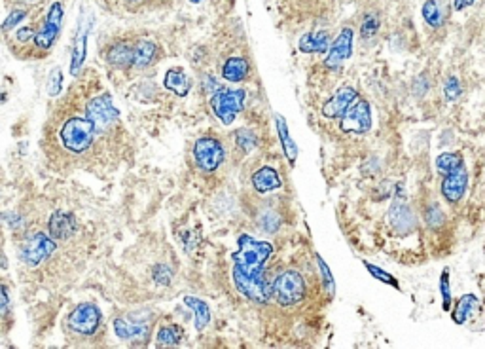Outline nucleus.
I'll use <instances>...</instances> for the list:
<instances>
[{"label": "nucleus", "instance_id": "393cba45", "mask_svg": "<svg viewBox=\"0 0 485 349\" xmlns=\"http://www.w3.org/2000/svg\"><path fill=\"white\" fill-rule=\"evenodd\" d=\"M421 14H423L425 23L429 25L430 29H440L444 27L445 14L442 6L438 4V0H427L421 8Z\"/></svg>", "mask_w": 485, "mask_h": 349}, {"label": "nucleus", "instance_id": "a211bd4d", "mask_svg": "<svg viewBox=\"0 0 485 349\" xmlns=\"http://www.w3.org/2000/svg\"><path fill=\"white\" fill-rule=\"evenodd\" d=\"M330 35L326 31H313L299 38L298 48L302 54H328L330 49Z\"/></svg>", "mask_w": 485, "mask_h": 349}, {"label": "nucleus", "instance_id": "c03bdc74", "mask_svg": "<svg viewBox=\"0 0 485 349\" xmlns=\"http://www.w3.org/2000/svg\"><path fill=\"white\" fill-rule=\"evenodd\" d=\"M129 2H139V0H129Z\"/></svg>", "mask_w": 485, "mask_h": 349}, {"label": "nucleus", "instance_id": "473e14b6", "mask_svg": "<svg viewBox=\"0 0 485 349\" xmlns=\"http://www.w3.org/2000/svg\"><path fill=\"white\" fill-rule=\"evenodd\" d=\"M440 294H442V307H444V311H450V307H451L450 270H444V272H442V277H440Z\"/></svg>", "mask_w": 485, "mask_h": 349}, {"label": "nucleus", "instance_id": "f03ea898", "mask_svg": "<svg viewBox=\"0 0 485 349\" xmlns=\"http://www.w3.org/2000/svg\"><path fill=\"white\" fill-rule=\"evenodd\" d=\"M97 129L88 116H70L59 127V140L72 154L88 152L95 140Z\"/></svg>", "mask_w": 485, "mask_h": 349}, {"label": "nucleus", "instance_id": "39448f33", "mask_svg": "<svg viewBox=\"0 0 485 349\" xmlns=\"http://www.w3.org/2000/svg\"><path fill=\"white\" fill-rule=\"evenodd\" d=\"M273 294H275V300L284 307L299 304L305 296L304 275L294 270H284L283 273H279L277 279L273 281Z\"/></svg>", "mask_w": 485, "mask_h": 349}, {"label": "nucleus", "instance_id": "7c9ffc66", "mask_svg": "<svg viewBox=\"0 0 485 349\" xmlns=\"http://www.w3.org/2000/svg\"><path fill=\"white\" fill-rule=\"evenodd\" d=\"M236 145L243 152H250L258 147V135L252 129H237Z\"/></svg>", "mask_w": 485, "mask_h": 349}, {"label": "nucleus", "instance_id": "f704fd0d", "mask_svg": "<svg viewBox=\"0 0 485 349\" xmlns=\"http://www.w3.org/2000/svg\"><path fill=\"white\" fill-rule=\"evenodd\" d=\"M364 266H366V270L370 273H372V275H374L375 279L383 281V283H387V285L395 286V289H400V285H398V281H396V277H393L391 273L383 272L381 268H377V266L370 264V262H364Z\"/></svg>", "mask_w": 485, "mask_h": 349}, {"label": "nucleus", "instance_id": "0eeeda50", "mask_svg": "<svg viewBox=\"0 0 485 349\" xmlns=\"http://www.w3.org/2000/svg\"><path fill=\"white\" fill-rule=\"evenodd\" d=\"M63 17H65V6H63V2H54V4L49 6L48 14L44 17L42 25L36 29V36L35 40H33L36 49L48 51V49L56 44L57 36L61 33Z\"/></svg>", "mask_w": 485, "mask_h": 349}, {"label": "nucleus", "instance_id": "9b49d317", "mask_svg": "<svg viewBox=\"0 0 485 349\" xmlns=\"http://www.w3.org/2000/svg\"><path fill=\"white\" fill-rule=\"evenodd\" d=\"M340 129L345 133H356V135H364L370 131L372 129L370 103L364 99H359L340 118Z\"/></svg>", "mask_w": 485, "mask_h": 349}, {"label": "nucleus", "instance_id": "dca6fc26", "mask_svg": "<svg viewBox=\"0 0 485 349\" xmlns=\"http://www.w3.org/2000/svg\"><path fill=\"white\" fill-rule=\"evenodd\" d=\"M106 63L116 67V69H133V61H135V44L125 42V40H118L112 42L106 48L104 54Z\"/></svg>", "mask_w": 485, "mask_h": 349}, {"label": "nucleus", "instance_id": "bb28decb", "mask_svg": "<svg viewBox=\"0 0 485 349\" xmlns=\"http://www.w3.org/2000/svg\"><path fill=\"white\" fill-rule=\"evenodd\" d=\"M463 165H465L463 163V156L459 152H444L436 158V169L442 174L453 173V171H457Z\"/></svg>", "mask_w": 485, "mask_h": 349}, {"label": "nucleus", "instance_id": "20e7f679", "mask_svg": "<svg viewBox=\"0 0 485 349\" xmlns=\"http://www.w3.org/2000/svg\"><path fill=\"white\" fill-rule=\"evenodd\" d=\"M245 97L247 93L243 90L222 88L220 91H216L215 95H211V108L224 126H231L245 106Z\"/></svg>", "mask_w": 485, "mask_h": 349}, {"label": "nucleus", "instance_id": "a19ab883", "mask_svg": "<svg viewBox=\"0 0 485 349\" xmlns=\"http://www.w3.org/2000/svg\"><path fill=\"white\" fill-rule=\"evenodd\" d=\"M2 315L10 314V296H8V286L2 285V307H0Z\"/></svg>", "mask_w": 485, "mask_h": 349}, {"label": "nucleus", "instance_id": "7ed1b4c3", "mask_svg": "<svg viewBox=\"0 0 485 349\" xmlns=\"http://www.w3.org/2000/svg\"><path fill=\"white\" fill-rule=\"evenodd\" d=\"M56 249V239L51 238L49 234L46 236L44 232H35V234H28L27 238L21 241L19 257L28 268H36L44 260H48Z\"/></svg>", "mask_w": 485, "mask_h": 349}, {"label": "nucleus", "instance_id": "4c0bfd02", "mask_svg": "<svg viewBox=\"0 0 485 349\" xmlns=\"http://www.w3.org/2000/svg\"><path fill=\"white\" fill-rule=\"evenodd\" d=\"M317 262H319V268H320V272H322V277H324V283H326V286H328V293L332 294L334 293V277H332V273H330V270H328V266L324 264V260L320 259H317Z\"/></svg>", "mask_w": 485, "mask_h": 349}, {"label": "nucleus", "instance_id": "f8f14e48", "mask_svg": "<svg viewBox=\"0 0 485 349\" xmlns=\"http://www.w3.org/2000/svg\"><path fill=\"white\" fill-rule=\"evenodd\" d=\"M351 56H353V29L343 27L340 31V35L336 36L330 49H328L324 67L328 70L341 69V65L345 63Z\"/></svg>", "mask_w": 485, "mask_h": 349}, {"label": "nucleus", "instance_id": "b1692460", "mask_svg": "<svg viewBox=\"0 0 485 349\" xmlns=\"http://www.w3.org/2000/svg\"><path fill=\"white\" fill-rule=\"evenodd\" d=\"M478 307H479L478 296H474V294H465V296L457 302L455 309H453V321L457 323V325H465L472 315H474V311H476Z\"/></svg>", "mask_w": 485, "mask_h": 349}, {"label": "nucleus", "instance_id": "1a4fd4ad", "mask_svg": "<svg viewBox=\"0 0 485 349\" xmlns=\"http://www.w3.org/2000/svg\"><path fill=\"white\" fill-rule=\"evenodd\" d=\"M101 309L91 302L78 304L69 315V327L82 336H93L101 327Z\"/></svg>", "mask_w": 485, "mask_h": 349}, {"label": "nucleus", "instance_id": "423d86ee", "mask_svg": "<svg viewBox=\"0 0 485 349\" xmlns=\"http://www.w3.org/2000/svg\"><path fill=\"white\" fill-rule=\"evenodd\" d=\"M85 116L93 122L97 133H106L118 124L120 112L114 106L110 93H103L99 97L91 99L90 103L85 105Z\"/></svg>", "mask_w": 485, "mask_h": 349}, {"label": "nucleus", "instance_id": "9d476101", "mask_svg": "<svg viewBox=\"0 0 485 349\" xmlns=\"http://www.w3.org/2000/svg\"><path fill=\"white\" fill-rule=\"evenodd\" d=\"M114 332L124 342H146L150 334V321L137 315H122L114 319Z\"/></svg>", "mask_w": 485, "mask_h": 349}, {"label": "nucleus", "instance_id": "2f4dec72", "mask_svg": "<svg viewBox=\"0 0 485 349\" xmlns=\"http://www.w3.org/2000/svg\"><path fill=\"white\" fill-rule=\"evenodd\" d=\"M461 95H463V86H461V82H459V78L457 76L445 78V82H444L445 101L455 103V101H459V99H461Z\"/></svg>", "mask_w": 485, "mask_h": 349}, {"label": "nucleus", "instance_id": "5701e85b", "mask_svg": "<svg viewBox=\"0 0 485 349\" xmlns=\"http://www.w3.org/2000/svg\"><path fill=\"white\" fill-rule=\"evenodd\" d=\"M184 304L188 307H192L194 311V323L197 330H203L211 323V307L205 300L197 298V296H186L184 298Z\"/></svg>", "mask_w": 485, "mask_h": 349}, {"label": "nucleus", "instance_id": "4468645a", "mask_svg": "<svg viewBox=\"0 0 485 349\" xmlns=\"http://www.w3.org/2000/svg\"><path fill=\"white\" fill-rule=\"evenodd\" d=\"M466 188H468V173H466L465 165L461 169H457V171H453V173L444 174L442 186H440L442 196H444L445 202L451 203V205H457V203L465 197Z\"/></svg>", "mask_w": 485, "mask_h": 349}, {"label": "nucleus", "instance_id": "c756f323", "mask_svg": "<svg viewBox=\"0 0 485 349\" xmlns=\"http://www.w3.org/2000/svg\"><path fill=\"white\" fill-rule=\"evenodd\" d=\"M445 213L442 211V207L438 205V203H429L427 205V209H425V222H427V226L429 228H432V230H438V228H442L445 224Z\"/></svg>", "mask_w": 485, "mask_h": 349}, {"label": "nucleus", "instance_id": "2eb2a0df", "mask_svg": "<svg viewBox=\"0 0 485 349\" xmlns=\"http://www.w3.org/2000/svg\"><path fill=\"white\" fill-rule=\"evenodd\" d=\"M76 217L69 211H56L48 220V234L56 241H65V239L72 238L76 234Z\"/></svg>", "mask_w": 485, "mask_h": 349}, {"label": "nucleus", "instance_id": "412c9836", "mask_svg": "<svg viewBox=\"0 0 485 349\" xmlns=\"http://www.w3.org/2000/svg\"><path fill=\"white\" fill-rule=\"evenodd\" d=\"M163 86H165V90L173 91L176 97H186L188 91H190V80H188L186 72L182 69L167 70L165 78H163Z\"/></svg>", "mask_w": 485, "mask_h": 349}, {"label": "nucleus", "instance_id": "4be33fe9", "mask_svg": "<svg viewBox=\"0 0 485 349\" xmlns=\"http://www.w3.org/2000/svg\"><path fill=\"white\" fill-rule=\"evenodd\" d=\"M222 76L228 82H243L249 76V63L243 57H229L222 67Z\"/></svg>", "mask_w": 485, "mask_h": 349}, {"label": "nucleus", "instance_id": "ddd939ff", "mask_svg": "<svg viewBox=\"0 0 485 349\" xmlns=\"http://www.w3.org/2000/svg\"><path fill=\"white\" fill-rule=\"evenodd\" d=\"M356 101H359V93L353 86H341L322 105V114L326 118H341Z\"/></svg>", "mask_w": 485, "mask_h": 349}, {"label": "nucleus", "instance_id": "ea45409f", "mask_svg": "<svg viewBox=\"0 0 485 349\" xmlns=\"http://www.w3.org/2000/svg\"><path fill=\"white\" fill-rule=\"evenodd\" d=\"M36 36V31L33 27H21L17 29V33H15V38L19 40V42H28V40H35Z\"/></svg>", "mask_w": 485, "mask_h": 349}, {"label": "nucleus", "instance_id": "aec40b11", "mask_svg": "<svg viewBox=\"0 0 485 349\" xmlns=\"http://www.w3.org/2000/svg\"><path fill=\"white\" fill-rule=\"evenodd\" d=\"M158 44L152 42V40H146V38H140L135 42V61H133V69H146L156 61L158 57Z\"/></svg>", "mask_w": 485, "mask_h": 349}, {"label": "nucleus", "instance_id": "79ce46f5", "mask_svg": "<svg viewBox=\"0 0 485 349\" xmlns=\"http://www.w3.org/2000/svg\"><path fill=\"white\" fill-rule=\"evenodd\" d=\"M476 4V0H453V10L455 12H463L466 8H470Z\"/></svg>", "mask_w": 485, "mask_h": 349}, {"label": "nucleus", "instance_id": "cd10ccee", "mask_svg": "<svg viewBox=\"0 0 485 349\" xmlns=\"http://www.w3.org/2000/svg\"><path fill=\"white\" fill-rule=\"evenodd\" d=\"M182 338L181 327L176 325H165V327H160L158 334H156V342L158 346H179Z\"/></svg>", "mask_w": 485, "mask_h": 349}, {"label": "nucleus", "instance_id": "58836bf2", "mask_svg": "<svg viewBox=\"0 0 485 349\" xmlns=\"http://www.w3.org/2000/svg\"><path fill=\"white\" fill-rule=\"evenodd\" d=\"M154 277H156V281H158L160 285H169V281H171V272H167L165 266L160 264L156 270H154Z\"/></svg>", "mask_w": 485, "mask_h": 349}, {"label": "nucleus", "instance_id": "72a5a7b5", "mask_svg": "<svg viewBox=\"0 0 485 349\" xmlns=\"http://www.w3.org/2000/svg\"><path fill=\"white\" fill-rule=\"evenodd\" d=\"M27 15H28V10H25V8H15V10H12L10 15L6 17L4 25H2V31H4V33H10V31H12L15 25H19Z\"/></svg>", "mask_w": 485, "mask_h": 349}, {"label": "nucleus", "instance_id": "6ab92c4d", "mask_svg": "<svg viewBox=\"0 0 485 349\" xmlns=\"http://www.w3.org/2000/svg\"><path fill=\"white\" fill-rule=\"evenodd\" d=\"M283 186V181L281 177L273 168L265 165V168H260L256 173L252 174V188L256 190L258 194H268V192H273V190H279Z\"/></svg>", "mask_w": 485, "mask_h": 349}, {"label": "nucleus", "instance_id": "a878e982", "mask_svg": "<svg viewBox=\"0 0 485 349\" xmlns=\"http://www.w3.org/2000/svg\"><path fill=\"white\" fill-rule=\"evenodd\" d=\"M275 120H277V133H279V139H281V143H283L284 154H286V158L294 163L296 158H298V148H296L294 140H292L290 133H288V126H286V122H284L283 116H277Z\"/></svg>", "mask_w": 485, "mask_h": 349}, {"label": "nucleus", "instance_id": "f257e3e1", "mask_svg": "<svg viewBox=\"0 0 485 349\" xmlns=\"http://www.w3.org/2000/svg\"><path fill=\"white\" fill-rule=\"evenodd\" d=\"M239 249L233 252V285L237 293L258 304L270 302L273 294V283L265 279V262L273 254V245L260 241L252 236L243 234L237 239Z\"/></svg>", "mask_w": 485, "mask_h": 349}, {"label": "nucleus", "instance_id": "c85d7f7f", "mask_svg": "<svg viewBox=\"0 0 485 349\" xmlns=\"http://www.w3.org/2000/svg\"><path fill=\"white\" fill-rule=\"evenodd\" d=\"M379 27H381V19H379V15L375 14V12H368V14L362 17V25H361L362 42H364V40H372V38L379 33Z\"/></svg>", "mask_w": 485, "mask_h": 349}, {"label": "nucleus", "instance_id": "c9c22d12", "mask_svg": "<svg viewBox=\"0 0 485 349\" xmlns=\"http://www.w3.org/2000/svg\"><path fill=\"white\" fill-rule=\"evenodd\" d=\"M61 82H63L61 70L56 69L48 78V93L51 95V97H56L57 93L61 91Z\"/></svg>", "mask_w": 485, "mask_h": 349}, {"label": "nucleus", "instance_id": "37998d69", "mask_svg": "<svg viewBox=\"0 0 485 349\" xmlns=\"http://www.w3.org/2000/svg\"><path fill=\"white\" fill-rule=\"evenodd\" d=\"M192 4H199V2H203V0H190Z\"/></svg>", "mask_w": 485, "mask_h": 349}, {"label": "nucleus", "instance_id": "6e6552de", "mask_svg": "<svg viewBox=\"0 0 485 349\" xmlns=\"http://www.w3.org/2000/svg\"><path fill=\"white\" fill-rule=\"evenodd\" d=\"M226 152L220 140L213 137H202L194 145V160L195 165L202 169L203 173H213L222 165Z\"/></svg>", "mask_w": 485, "mask_h": 349}, {"label": "nucleus", "instance_id": "f3484780", "mask_svg": "<svg viewBox=\"0 0 485 349\" xmlns=\"http://www.w3.org/2000/svg\"><path fill=\"white\" fill-rule=\"evenodd\" d=\"M388 220H391V226L395 228V232H398L400 236H406L416 228V215H413L411 207L402 202L393 203V207L388 211Z\"/></svg>", "mask_w": 485, "mask_h": 349}, {"label": "nucleus", "instance_id": "e433bc0d", "mask_svg": "<svg viewBox=\"0 0 485 349\" xmlns=\"http://www.w3.org/2000/svg\"><path fill=\"white\" fill-rule=\"evenodd\" d=\"M203 90L207 91V95L211 97V95H215L216 91L222 90V84H218V80L215 76L207 74V76L203 78Z\"/></svg>", "mask_w": 485, "mask_h": 349}]
</instances>
